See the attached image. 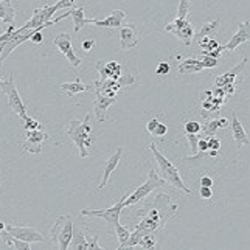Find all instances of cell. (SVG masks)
I'll return each mask as SVG.
<instances>
[{"label": "cell", "mask_w": 250, "mask_h": 250, "mask_svg": "<svg viewBox=\"0 0 250 250\" xmlns=\"http://www.w3.org/2000/svg\"><path fill=\"white\" fill-rule=\"evenodd\" d=\"M197 149L199 152H207L208 151V139H199V143H197Z\"/></svg>", "instance_id": "45"}, {"label": "cell", "mask_w": 250, "mask_h": 250, "mask_svg": "<svg viewBox=\"0 0 250 250\" xmlns=\"http://www.w3.org/2000/svg\"><path fill=\"white\" fill-rule=\"evenodd\" d=\"M140 247L143 249H154L157 246V239L154 236V233H145L140 239Z\"/></svg>", "instance_id": "31"}, {"label": "cell", "mask_w": 250, "mask_h": 250, "mask_svg": "<svg viewBox=\"0 0 250 250\" xmlns=\"http://www.w3.org/2000/svg\"><path fill=\"white\" fill-rule=\"evenodd\" d=\"M204 64L202 61L196 58H187L182 62L177 65V70L180 72V75H191V73H199L204 70Z\"/></svg>", "instance_id": "20"}, {"label": "cell", "mask_w": 250, "mask_h": 250, "mask_svg": "<svg viewBox=\"0 0 250 250\" xmlns=\"http://www.w3.org/2000/svg\"><path fill=\"white\" fill-rule=\"evenodd\" d=\"M165 31L168 33H172L177 39H180L184 42L185 45H189L194 39V25L187 21V19H179L176 17L174 21L169 22L167 27H165Z\"/></svg>", "instance_id": "9"}, {"label": "cell", "mask_w": 250, "mask_h": 250, "mask_svg": "<svg viewBox=\"0 0 250 250\" xmlns=\"http://www.w3.org/2000/svg\"><path fill=\"white\" fill-rule=\"evenodd\" d=\"M140 42V34L134 23L120 27V47L122 50H131Z\"/></svg>", "instance_id": "13"}, {"label": "cell", "mask_w": 250, "mask_h": 250, "mask_svg": "<svg viewBox=\"0 0 250 250\" xmlns=\"http://www.w3.org/2000/svg\"><path fill=\"white\" fill-rule=\"evenodd\" d=\"M53 44L65 56V59H67L68 62H70V65L75 68V70H78L80 65L83 64V59L75 53L70 34H68V33H59V34H56L55 39H53Z\"/></svg>", "instance_id": "8"}, {"label": "cell", "mask_w": 250, "mask_h": 250, "mask_svg": "<svg viewBox=\"0 0 250 250\" xmlns=\"http://www.w3.org/2000/svg\"><path fill=\"white\" fill-rule=\"evenodd\" d=\"M70 249H80V250H87V239H85V230L81 227L73 226V236L70 241Z\"/></svg>", "instance_id": "25"}, {"label": "cell", "mask_w": 250, "mask_h": 250, "mask_svg": "<svg viewBox=\"0 0 250 250\" xmlns=\"http://www.w3.org/2000/svg\"><path fill=\"white\" fill-rule=\"evenodd\" d=\"M202 64H204V67H205V68H214V67L218 65V59H216V58H211V56L204 55Z\"/></svg>", "instance_id": "38"}, {"label": "cell", "mask_w": 250, "mask_h": 250, "mask_svg": "<svg viewBox=\"0 0 250 250\" xmlns=\"http://www.w3.org/2000/svg\"><path fill=\"white\" fill-rule=\"evenodd\" d=\"M149 149H151L152 156H154V159H156L157 165H159V171H160V174H162V179H165V182H167V184H169L171 187H174V188H177V189H182V191L187 193V194L191 193V189H189V188L185 185V182L182 180V177H180V172H179V169L174 167V163L169 162L165 156H163V154L157 149L156 143H151V145H149Z\"/></svg>", "instance_id": "3"}, {"label": "cell", "mask_w": 250, "mask_h": 250, "mask_svg": "<svg viewBox=\"0 0 250 250\" xmlns=\"http://www.w3.org/2000/svg\"><path fill=\"white\" fill-rule=\"evenodd\" d=\"M30 41L33 42V44H41V42L44 41V36H42V30L34 31V33H33V36L30 38Z\"/></svg>", "instance_id": "46"}, {"label": "cell", "mask_w": 250, "mask_h": 250, "mask_svg": "<svg viewBox=\"0 0 250 250\" xmlns=\"http://www.w3.org/2000/svg\"><path fill=\"white\" fill-rule=\"evenodd\" d=\"M95 68L100 73V80L95 81V84H100L106 80H117L122 75V64L117 61H98Z\"/></svg>", "instance_id": "12"}, {"label": "cell", "mask_w": 250, "mask_h": 250, "mask_svg": "<svg viewBox=\"0 0 250 250\" xmlns=\"http://www.w3.org/2000/svg\"><path fill=\"white\" fill-rule=\"evenodd\" d=\"M199 194H201L202 199H211V197H213V189H211V187H201Z\"/></svg>", "instance_id": "43"}, {"label": "cell", "mask_w": 250, "mask_h": 250, "mask_svg": "<svg viewBox=\"0 0 250 250\" xmlns=\"http://www.w3.org/2000/svg\"><path fill=\"white\" fill-rule=\"evenodd\" d=\"M157 125H159V118H157V117L151 118L149 122H148V125H146V131H148L149 134H152V132H154V129H156Z\"/></svg>", "instance_id": "44"}, {"label": "cell", "mask_w": 250, "mask_h": 250, "mask_svg": "<svg viewBox=\"0 0 250 250\" xmlns=\"http://www.w3.org/2000/svg\"><path fill=\"white\" fill-rule=\"evenodd\" d=\"M202 131V125L197 122H187L185 123V132L187 134H199Z\"/></svg>", "instance_id": "36"}, {"label": "cell", "mask_w": 250, "mask_h": 250, "mask_svg": "<svg viewBox=\"0 0 250 250\" xmlns=\"http://www.w3.org/2000/svg\"><path fill=\"white\" fill-rule=\"evenodd\" d=\"M115 81H117L118 89H122V87H127V85H132L135 83V76L131 73H125V75H120V78H117Z\"/></svg>", "instance_id": "32"}, {"label": "cell", "mask_w": 250, "mask_h": 250, "mask_svg": "<svg viewBox=\"0 0 250 250\" xmlns=\"http://www.w3.org/2000/svg\"><path fill=\"white\" fill-rule=\"evenodd\" d=\"M247 62H249V59L244 58L243 61H241L236 67L231 68L230 72H227V73H224V75L218 76L216 81H214V85H216V87H224V85H227V84H235L236 76L244 70L246 65H247Z\"/></svg>", "instance_id": "19"}, {"label": "cell", "mask_w": 250, "mask_h": 250, "mask_svg": "<svg viewBox=\"0 0 250 250\" xmlns=\"http://www.w3.org/2000/svg\"><path fill=\"white\" fill-rule=\"evenodd\" d=\"M167 182L165 179H162L156 169H149L148 171V179H146V182L140 187H137L131 194H126L125 196V208L126 207H131V205H135L142 202L143 199H146L154 189L156 188H160V187H165Z\"/></svg>", "instance_id": "5"}, {"label": "cell", "mask_w": 250, "mask_h": 250, "mask_svg": "<svg viewBox=\"0 0 250 250\" xmlns=\"http://www.w3.org/2000/svg\"><path fill=\"white\" fill-rule=\"evenodd\" d=\"M145 233H142L140 230H134L131 235H129V238H127V241L126 243L122 246V249H129V247H137L140 244V239H142V236H143Z\"/></svg>", "instance_id": "28"}, {"label": "cell", "mask_w": 250, "mask_h": 250, "mask_svg": "<svg viewBox=\"0 0 250 250\" xmlns=\"http://www.w3.org/2000/svg\"><path fill=\"white\" fill-rule=\"evenodd\" d=\"M115 101H117L115 97H106V95H103L100 90H95V103H93L95 117H97L100 123H103L106 120V112Z\"/></svg>", "instance_id": "15"}, {"label": "cell", "mask_w": 250, "mask_h": 250, "mask_svg": "<svg viewBox=\"0 0 250 250\" xmlns=\"http://www.w3.org/2000/svg\"><path fill=\"white\" fill-rule=\"evenodd\" d=\"M250 41V22L244 21L238 25V31L231 36V39L224 45V50L227 51H235L239 45L246 44V42Z\"/></svg>", "instance_id": "14"}, {"label": "cell", "mask_w": 250, "mask_h": 250, "mask_svg": "<svg viewBox=\"0 0 250 250\" xmlns=\"http://www.w3.org/2000/svg\"><path fill=\"white\" fill-rule=\"evenodd\" d=\"M177 211V204L171 202L168 194H157L151 204L146 205V208H140L137 211V216H140L139 224L135 226L142 233H156L157 230L165 227L167 221Z\"/></svg>", "instance_id": "1"}, {"label": "cell", "mask_w": 250, "mask_h": 250, "mask_svg": "<svg viewBox=\"0 0 250 250\" xmlns=\"http://www.w3.org/2000/svg\"><path fill=\"white\" fill-rule=\"evenodd\" d=\"M169 70H171L169 64H168L167 61H162V62H159V65H157V68H156V75H159V76L168 75Z\"/></svg>", "instance_id": "37"}, {"label": "cell", "mask_w": 250, "mask_h": 250, "mask_svg": "<svg viewBox=\"0 0 250 250\" xmlns=\"http://www.w3.org/2000/svg\"><path fill=\"white\" fill-rule=\"evenodd\" d=\"M95 45H97V41L92 39V38H89V39H85V41L81 42V48H83V51H85V53H89V51H90Z\"/></svg>", "instance_id": "39"}, {"label": "cell", "mask_w": 250, "mask_h": 250, "mask_svg": "<svg viewBox=\"0 0 250 250\" xmlns=\"http://www.w3.org/2000/svg\"><path fill=\"white\" fill-rule=\"evenodd\" d=\"M191 0H179V10H177V17L179 19H187L189 11H191Z\"/></svg>", "instance_id": "30"}, {"label": "cell", "mask_w": 250, "mask_h": 250, "mask_svg": "<svg viewBox=\"0 0 250 250\" xmlns=\"http://www.w3.org/2000/svg\"><path fill=\"white\" fill-rule=\"evenodd\" d=\"M126 11L123 10H114L103 21L89 19V23H93L95 27H106V28H120L123 25V21L126 19Z\"/></svg>", "instance_id": "17"}, {"label": "cell", "mask_w": 250, "mask_h": 250, "mask_svg": "<svg viewBox=\"0 0 250 250\" xmlns=\"http://www.w3.org/2000/svg\"><path fill=\"white\" fill-rule=\"evenodd\" d=\"M75 0H58L55 5H51V10L55 11V14L61 10H65V8H72Z\"/></svg>", "instance_id": "34"}, {"label": "cell", "mask_w": 250, "mask_h": 250, "mask_svg": "<svg viewBox=\"0 0 250 250\" xmlns=\"http://www.w3.org/2000/svg\"><path fill=\"white\" fill-rule=\"evenodd\" d=\"M201 187H213V179L208 176H202L201 177Z\"/></svg>", "instance_id": "47"}, {"label": "cell", "mask_w": 250, "mask_h": 250, "mask_svg": "<svg viewBox=\"0 0 250 250\" xmlns=\"http://www.w3.org/2000/svg\"><path fill=\"white\" fill-rule=\"evenodd\" d=\"M208 149H221V140L218 139V137H208Z\"/></svg>", "instance_id": "42"}, {"label": "cell", "mask_w": 250, "mask_h": 250, "mask_svg": "<svg viewBox=\"0 0 250 250\" xmlns=\"http://www.w3.org/2000/svg\"><path fill=\"white\" fill-rule=\"evenodd\" d=\"M231 132H233V139H235V143H236V148H243L244 145H249L250 143V137L247 135L244 126L241 125L239 118L236 115V112H233V117H231Z\"/></svg>", "instance_id": "18"}, {"label": "cell", "mask_w": 250, "mask_h": 250, "mask_svg": "<svg viewBox=\"0 0 250 250\" xmlns=\"http://www.w3.org/2000/svg\"><path fill=\"white\" fill-rule=\"evenodd\" d=\"M98 235H92V236H85V239H87V247L89 249H103L98 243Z\"/></svg>", "instance_id": "41"}, {"label": "cell", "mask_w": 250, "mask_h": 250, "mask_svg": "<svg viewBox=\"0 0 250 250\" xmlns=\"http://www.w3.org/2000/svg\"><path fill=\"white\" fill-rule=\"evenodd\" d=\"M0 90H2L8 98V106H10L21 118L27 117V107L21 98V93L17 92V87L14 84V73H11L6 80L0 78Z\"/></svg>", "instance_id": "6"}, {"label": "cell", "mask_w": 250, "mask_h": 250, "mask_svg": "<svg viewBox=\"0 0 250 250\" xmlns=\"http://www.w3.org/2000/svg\"><path fill=\"white\" fill-rule=\"evenodd\" d=\"M23 120V129L25 131H34V129H42V126H41V123L38 122V120H34V118H31V117H25V118H22Z\"/></svg>", "instance_id": "33"}, {"label": "cell", "mask_w": 250, "mask_h": 250, "mask_svg": "<svg viewBox=\"0 0 250 250\" xmlns=\"http://www.w3.org/2000/svg\"><path fill=\"white\" fill-rule=\"evenodd\" d=\"M73 236V218L70 214H61L50 229V241L61 250H67Z\"/></svg>", "instance_id": "4"}, {"label": "cell", "mask_w": 250, "mask_h": 250, "mask_svg": "<svg viewBox=\"0 0 250 250\" xmlns=\"http://www.w3.org/2000/svg\"><path fill=\"white\" fill-rule=\"evenodd\" d=\"M0 236H2V241L10 249H21V250H30L31 249V243H27V241H22V239H17V238L11 236L6 231V229L3 231H0Z\"/></svg>", "instance_id": "24"}, {"label": "cell", "mask_w": 250, "mask_h": 250, "mask_svg": "<svg viewBox=\"0 0 250 250\" xmlns=\"http://www.w3.org/2000/svg\"><path fill=\"white\" fill-rule=\"evenodd\" d=\"M5 226H6V224H3V222H0V231H3V230H5Z\"/></svg>", "instance_id": "48"}, {"label": "cell", "mask_w": 250, "mask_h": 250, "mask_svg": "<svg viewBox=\"0 0 250 250\" xmlns=\"http://www.w3.org/2000/svg\"><path fill=\"white\" fill-rule=\"evenodd\" d=\"M5 229L11 236L17 238V239H22V241H27V243H45V238L42 236L38 230H34L33 227L6 224Z\"/></svg>", "instance_id": "11"}, {"label": "cell", "mask_w": 250, "mask_h": 250, "mask_svg": "<svg viewBox=\"0 0 250 250\" xmlns=\"http://www.w3.org/2000/svg\"><path fill=\"white\" fill-rule=\"evenodd\" d=\"M123 152H125L123 146H118V148L115 149V152L112 154V156L106 160V167H104V171H103V177H101V182L98 185V189H103V188L107 185L109 177H110L112 172L117 169L118 163H120V159H122V156H123Z\"/></svg>", "instance_id": "16"}, {"label": "cell", "mask_w": 250, "mask_h": 250, "mask_svg": "<svg viewBox=\"0 0 250 250\" xmlns=\"http://www.w3.org/2000/svg\"><path fill=\"white\" fill-rule=\"evenodd\" d=\"M84 6H72V8H68V14H70L72 17V21H73V30L75 33H78L84 25H87L89 23V19L85 17V13H84Z\"/></svg>", "instance_id": "21"}, {"label": "cell", "mask_w": 250, "mask_h": 250, "mask_svg": "<svg viewBox=\"0 0 250 250\" xmlns=\"http://www.w3.org/2000/svg\"><path fill=\"white\" fill-rule=\"evenodd\" d=\"M25 140L22 143V149L33 156H39L42 152V143L50 139V135L42 131V129H34V131H25Z\"/></svg>", "instance_id": "10"}, {"label": "cell", "mask_w": 250, "mask_h": 250, "mask_svg": "<svg viewBox=\"0 0 250 250\" xmlns=\"http://www.w3.org/2000/svg\"><path fill=\"white\" fill-rule=\"evenodd\" d=\"M16 19V8L13 0H0V21L6 25H14Z\"/></svg>", "instance_id": "22"}, {"label": "cell", "mask_w": 250, "mask_h": 250, "mask_svg": "<svg viewBox=\"0 0 250 250\" xmlns=\"http://www.w3.org/2000/svg\"><path fill=\"white\" fill-rule=\"evenodd\" d=\"M219 27H221V21H219V19L213 21V22H205V23H202L201 31L197 33V34H194V38H196L197 41H199L201 38H205V36L211 38V36H214V34L218 33Z\"/></svg>", "instance_id": "26"}, {"label": "cell", "mask_w": 250, "mask_h": 250, "mask_svg": "<svg viewBox=\"0 0 250 250\" xmlns=\"http://www.w3.org/2000/svg\"><path fill=\"white\" fill-rule=\"evenodd\" d=\"M168 132V127H167V125H163V123H160L159 122V125L156 126V129H154V132L151 134L152 137H163Z\"/></svg>", "instance_id": "40"}, {"label": "cell", "mask_w": 250, "mask_h": 250, "mask_svg": "<svg viewBox=\"0 0 250 250\" xmlns=\"http://www.w3.org/2000/svg\"><path fill=\"white\" fill-rule=\"evenodd\" d=\"M125 196H122V199H120L115 205L109 207V208H103V210L83 208L81 214H83V216H93V218L97 216V218L104 219L109 224V226L112 227V230H114L115 226L120 222V214H122V211L125 210Z\"/></svg>", "instance_id": "7"}, {"label": "cell", "mask_w": 250, "mask_h": 250, "mask_svg": "<svg viewBox=\"0 0 250 250\" xmlns=\"http://www.w3.org/2000/svg\"><path fill=\"white\" fill-rule=\"evenodd\" d=\"M90 117L92 115L87 114L84 120H72V122L68 123V129H67V137L76 145L81 159L89 157V154H90L89 149L93 142Z\"/></svg>", "instance_id": "2"}, {"label": "cell", "mask_w": 250, "mask_h": 250, "mask_svg": "<svg viewBox=\"0 0 250 250\" xmlns=\"http://www.w3.org/2000/svg\"><path fill=\"white\" fill-rule=\"evenodd\" d=\"M218 129H221L219 126V118H214V120H210V122H207V125L202 126V131L207 137H211V135H216Z\"/></svg>", "instance_id": "29"}, {"label": "cell", "mask_w": 250, "mask_h": 250, "mask_svg": "<svg viewBox=\"0 0 250 250\" xmlns=\"http://www.w3.org/2000/svg\"><path fill=\"white\" fill-rule=\"evenodd\" d=\"M114 231H115V235H117V238H118V243H120V249H122V246L126 243L127 241V238H129V235H131V230L129 229H126L125 226H122V224H117L115 226V229H114Z\"/></svg>", "instance_id": "27"}, {"label": "cell", "mask_w": 250, "mask_h": 250, "mask_svg": "<svg viewBox=\"0 0 250 250\" xmlns=\"http://www.w3.org/2000/svg\"><path fill=\"white\" fill-rule=\"evenodd\" d=\"M199 134H187V140L189 143V148H191V151L194 152V156L197 152H199V149H197V143H199Z\"/></svg>", "instance_id": "35"}, {"label": "cell", "mask_w": 250, "mask_h": 250, "mask_svg": "<svg viewBox=\"0 0 250 250\" xmlns=\"http://www.w3.org/2000/svg\"><path fill=\"white\" fill-rule=\"evenodd\" d=\"M59 89H61L62 92H65L68 97H75L76 93H83V92H87L89 90V85L84 84L80 76H76V80L73 83H64L59 85Z\"/></svg>", "instance_id": "23"}]
</instances>
